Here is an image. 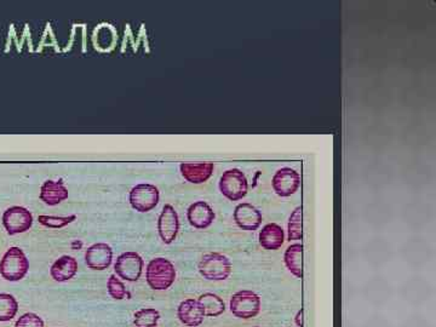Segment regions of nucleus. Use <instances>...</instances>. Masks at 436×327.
I'll use <instances>...</instances> for the list:
<instances>
[{"label":"nucleus","instance_id":"f03ea898","mask_svg":"<svg viewBox=\"0 0 436 327\" xmlns=\"http://www.w3.org/2000/svg\"><path fill=\"white\" fill-rule=\"evenodd\" d=\"M29 260L17 246L10 247L0 260V275L8 281H20L27 275Z\"/></svg>","mask_w":436,"mask_h":327},{"label":"nucleus","instance_id":"6e6552de","mask_svg":"<svg viewBox=\"0 0 436 327\" xmlns=\"http://www.w3.org/2000/svg\"><path fill=\"white\" fill-rule=\"evenodd\" d=\"M3 224L10 235L24 233L33 225V215L26 207H9L3 215Z\"/></svg>","mask_w":436,"mask_h":327},{"label":"nucleus","instance_id":"2eb2a0df","mask_svg":"<svg viewBox=\"0 0 436 327\" xmlns=\"http://www.w3.org/2000/svg\"><path fill=\"white\" fill-rule=\"evenodd\" d=\"M177 316L180 319L181 323L185 326L198 327L203 323L205 312L198 300L188 298L181 302V305L177 308Z\"/></svg>","mask_w":436,"mask_h":327},{"label":"nucleus","instance_id":"f3484780","mask_svg":"<svg viewBox=\"0 0 436 327\" xmlns=\"http://www.w3.org/2000/svg\"><path fill=\"white\" fill-rule=\"evenodd\" d=\"M68 189L62 181L48 179L41 188V202H45L49 207H56L68 199Z\"/></svg>","mask_w":436,"mask_h":327},{"label":"nucleus","instance_id":"dca6fc26","mask_svg":"<svg viewBox=\"0 0 436 327\" xmlns=\"http://www.w3.org/2000/svg\"><path fill=\"white\" fill-rule=\"evenodd\" d=\"M261 246L268 251H276L285 242V230L276 223L265 224L258 235Z\"/></svg>","mask_w":436,"mask_h":327},{"label":"nucleus","instance_id":"bb28decb","mask_svg":"<svg viewBox=\"0 0 436 327\" xmlns=\"http://www.w3.org/2000/svg\"><path fill=\"white\" fill-rule=\"evenodd\" d=\"M303 314H304V310L303 308H301V310H298V313H297L296 319H295V321H296V325L298 327H303Z\"/></svg>","mask_w":436,"mask_h":327},{"label":"nucleus","instance_id":"b1692460","mask_svg":"<svg viewBox=\"0 0 436 327\" xmlns=\"http://www.w3.org/2000/svg\"><path fill=\"white\" fill-rule=\"evenodd\" d=\"M77 220V216H46L41 215L38 217V221L41 225H44L46 228L59 229L66 227L68 224L73 223L74 221Z\"/></svg>","mask_w":436,"mask_h":327},{"label":"nucleus","instance_id":"ddd939ff","mask_svg":"<svg viewBox=\"0 0 436 327\" xmlns=\"http://www.w3.org/2000/svg\"><path fill=\"white\" fill-rule=\"evenodd\" d=\"M181 174L183 179L193 184H203L207 182L215 170L213 162H182Z\"/></svg>","mask_w":436,"mask_h":327},{"label":"nucleus","instance_id":"9d476101","mask_svg":"<svg viewBox=\"0 0 436 327\" xmlns=\"http://www.w3.org/2000/svg\"><path fill=\"white\" fill-rule=\"evenodd\" d=\"M180 230V217L175 207L165 205L162 207V214L157 218V233L160 235L164 244L170 245L175 242Z\"/></svg>","mask_w":436,"mask_h":327},{"label":"nucleus","instance_id":"5701e85b","mask_svg":"<svg viewBox=\"0 0 436 327\" xmlns=\"http://www.w3.org/2000/svg\"><path fill=\"white\" fill-rule=\"evenodd\" d=\"M302 211L301 207H297L293 211V214L288 218V239L290 242H296V240H302L303 237V229H302Z\"/></svg>","mask_w":436,"mask_h":327},{"label":"nucleus","instance_id":"a211bd4d","mask_svg":"<svg viewBox=\"0 0 436 327\" xmlns=\"http://www.w3.org/2000/svg\"><path fill=\"white\" fill-rule=\"evenodd\" d=\"M78 272V262L72 256H62L50 268L51 278L57 283H66L74 278Z\"/></svg>","mask_w":436,"mask_h":327},{"label":"nucleus","instance_id":"39448f33","mask_svg":"<svg viewBox=\"0 0 436 327\" xmlns=\"http://www.w3.org/2000/svg\"><path fill=\"white\" fill-rule=\"evenodd\" d=\"M218 186L220 193L230 202H239L248 194V179L243 171L239 169H230L223 172Z\"/></svg>","mask_w":436,"mask_h":327},{"label":"nucleus","instance_id":"f257e3e1","mask_svg":"<svg viewBox=\"0 0 436 327\" xmlns=\"http://www.w3.org/2000/svg\"><path fill=\"white\" fill-rule=\"evenodd\" d=\"M146 280L152 290L165 291L175 283V265L167 258L157 257L147 265Z\"/></svg>","mask_w":436,"mask_h":327},{"label":"nucleus","instance_id":"6ab92c4d","mask_svg":"<svg viewBox=\"0 0 436 327\" xmlns=\"http://www.w3.org/2000/svg\"><path fill=\"white\" fill-rule=\"evenodd\" d=\"M302 256H303V246L302 244H293L286 249L283 255V262L288 272L293 274L297 279L303 278V269H302Z\"/></svg>","mask_w":436,"mask_h":327},{"label":"nucleus","instance_id":"412c9836","mask_svg":"<svg viewBox=\"0 0 436 327\" xmlns=\"http://www.w3.org/2000/svg\"><path fill=\"white\" fill-rule=\"evenodd\" d=\"M18 303L9 293H0V323H6L16 316Z\"/></svg>","mask_w":436,"mask_h":327},{"label":"nucleus","instance_id":"0eeeda50","mask_svg":"<svg viewBox=\"0 0 436 327\" xmlns=\"http://www.w3.org/2000/svg\"><path fill=\"white\" fill-rule=\"evenodd\" d=\"M143 265V258L137 252H124L118 257L114 270L119 278L134 283L141 278Z\"/></svg>","mask_w":436,"mask_h":327},{"label":"nucleus","instance_id":"9b49d317","mask_svg":"<svg viewBox=\"0 0 436 327\" xmlns=\"http://www.w3.org/2000/svg\"><path fill=\"white\" fill-rule=\"evenodd\" d=\"M234 221L239 228L248 232H253L260 228L263 217L261 211L248 202L239 204L234 210Z\"/></svg>","mask_w":436,"mask_h":327},{"label":"nucleus","instance_id":"423d86ee","mask_svg":"<svg viewBox=\"0 0 436 327\" xmlns=\"http://www.w3.org/2000/svg\"><path fill=\"white\" fill-rule=\"evenodd\" d=\"M129 200L134 210L139 212H149L157 207L160 200V192L154 184H136L135 187L131 189Z\"/></svg>","mask_w":436,"mask_h":327},{"label":"nucleus","instance_id":"a878e982","mask_svg":"<svg viewBox=\"0 0 436 327\" xmlns=\"http://www.w3.org/2000/svg\"><path fill=\"white\" fill-rule=\"evenodd\" d=\"M15 327H44V321L36 314L26 313L17 319Z\"/></svg>","mask_w":436,"mask_h":327},{"label":"nucleus","instance_id":"7ed1b4c3","mask_svg":"<svg viewBox=\"0 0 436 327\" xmlns=\"http://www.w3.org/2000/svg\"><path fill=\"white\" fill-rule=\"evenodd\" d=\"M199 273L210 281H223L232 274V262L227 256L218 252H210L202 257L198 265Z\"/></svg>","mask_w":436,"mask_h":327},{"label":"nucleus","instance_id":"4468645a","mask_svg":"<svg viewBox=\"0 0 436 327\" xmlns=\"http://www.w3.org/2000/svg\"><path fill=\"white\" fill-rule=\"evenodd\" d=\"M187 218L194 228L206 229L213 223L216 215L206 202H195L188 207Z\"/></svg>","mask_w":436,"mask_h":327},{"label":"nucleus","instance_id":"1a4fd4ad","mask_svg":"<svg viewBox=\"0 0 436 327\" xmlns=\"http://www.w3.org/2000/svg\"><path fill=\"white\" fill-rule=\"evenodd\" d=\"M301 186V176L293 167H281L272 179V187L279 197H291Z\"/></svg>","mask_w":436,"mask_h":327},{"label":"nucleus","instance_id":"20e7f679","mask_svg":"<svg viewBox=\"0 0 436 327\" xmlns=\"http://www.w3.org/2000/svg\"><path fill=\"white\" fill-rule=\"evenodd\" d=\"M261 298L251 290H241L234 293L230 298V312L237 318L248 320L256 318L261 312Z\"/></svg>","mask_w":436,"mask_h":327},{"label":"nucleus","instance_id":"aec40b11","mask_svg":"<svg viewBox=\"0 0 436 327\" xmlns=\"http://www.w3.org/2000/svg\"><path fill=\"white\" fill-rule=\"evenodd\" d=\"M198 302L203 307L205 316H209V318H217L225 312V302L215 293H210V292L204 293L199 297Z\"/></svg>","mask_w":436,"mask_h":327},{"label":"nucleus","instance_id":"4be33fe9","mask_svg":"<svg viewBox=\"0 0 436 327\" xmlns=\"http://www.w3.org/2000/svg\"><path fill=\"white\" fill-rule=\"evenodd\" d=\"M134 318L135 327H157L160 320V313L154 308H143L137 310Z\"/></svg>","mask_w":436,"mask_h":327},{"label":"nucleus","instance_id":"f8f14e48","mask_svg":"<svg viewBox=\"0 0 436 327\" xmlns=\"http://www.w3.org/2000/svg\"><path fill=\"white\" fill-rule=\"evenodd\" d=\"M113 250L108 244L97 242L89 247L85 252V262L87 267L94 270H104L112 265Z\"/></svg>","mask_w":436,"mask_h":327},{"label":"nucleus","instance_id":"393cba45","mask_svg":"<svg viewBox=\"0 0 436 327\" xmlns=\"http://www.w3.org/2000/svg\"><path fill=\"white\" fill-rule=\"evenodd\" d=\"M107 288H108V293L111 295L113 300H122L125 298V285L122 284L120 279L118 278L117 275L113 274V275L109 277L108 283H107Z\"/></svg>","mask_w":436,"mask_h":327}]
</instances>
